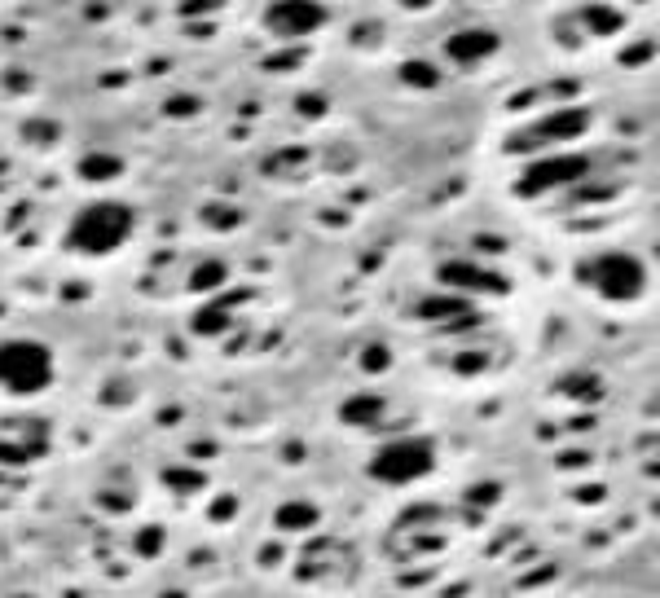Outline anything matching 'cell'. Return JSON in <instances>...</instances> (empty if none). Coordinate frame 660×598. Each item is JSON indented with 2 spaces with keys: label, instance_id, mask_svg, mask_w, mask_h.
<instances>
[{
  "label": "cell",
  "instance_id": "obj_6",
  "mask_svg": "<svg viewBox=\"0 0 660 598\" xmlns=\"http://www.w3.org/2000/svg\"><path fill=\"white\" fill-rule=\"evenodd\" d=\"M590 124V110H581V106H568V110H555V115H546V119H537L533 128H524L520 137L511 141L515 150H542V146H559V141H572V137H581Z\"/></svg>",
  "mask_w": 660,
  "mask_h": 598
},
{
  "label": "cell",
  "instance_id": "obj_19",
  "mask_svg": "<svg viewBox=\"0 0 660 598\" xmlns=\"http://www.w3.org/2000/svg\"><path fill=\"white\" fill-rule=\"evenodd\" d=\"M361 365H366L370 374H379L383 365H388V352H383V348H366V352H361Z\"/></svg>",
  "mask_w": 660,
  "mask_h": 598
},
{
  "label": "cell",
  "instance_id": "obj_2",
  "mask_svg": "<svg viewBox=\"0 0 660 598\" xmlns=\"http://www.w3.org/2000/svg\"><path fill=\"white\" fill-rule=\"evenodd\" d=\"M436 467V449L427 436H396L370 453L366 475L379 484H414Z\"/></svg>",
  "mask_w": 660,
  "mask_h": 598
},
{
  "label": "cell",
  "instance_id": "obj_1",
  "mask_svg": "<svg viewBox=\"0 0 660 598\" xmlns=\"http://www.w3.org/2000/svg\"><path fill=\"white\" fill-rule=\"evenodd\" d=\"M132 225H137V216H132L128 203H119V198H97V203H88L71 216L66 247L80 251V256H110V251H119L132 238Z\"/></svg>",
  "mask_w": 660,
  "mask_h": 598
},
{
  "label": "cell",
  "instance_id": "obj_20",
  "mask_svg": "<svg viewBox=\"0 0 660 598\" xmlns=\"http://www.w3.org/2000/svg\"><path fill=\"white\" fill-rule=\"evenodd\" d=\"M647 49H652V44H647V40H643V44H630V49H625V58H621V62H625V66L643 62V58H647Z\"/></svg>",
  "mask_w": 660,
  "mask_h": 598
},
{
  "label": "cell",
  "instance_id": "obj_12",
  "mask_svg": "<svg viewBox=\"0 0 660 598\" xmlns=\"http://www.w3.org/2000/svg\"><path fill=\"white\" fill-rule=\"evenodd\" d=\"M396 75H401L405 88H436V84H440V71H436L432 62H423V58L401 62V71H396Z\"/></svg>",
  "mask_w": 660,
  "mask_h": 598
},
{
  "label": "cell",
  "instance_id": "obj_17",
  "mask_svg": "<svg viewBox=\"0 0 660 598\" xmlns=\"http://www.w3.org/2000/svg\"><path fill=\"white\" fill-rule=\"evenodd\" d=\"M220 282H225V264H203V269L190 273V291H212Z\"/></svg>",
  "mask_w": 660,
  "mask_h": 598
},
{
  "label": "cell",
  "instance_id": "obj_15",
  "mask_svg": "<svg viewBox=\"0 0 660 598\" xmlns=\"http://www.w3.org/2000/svg\"><path fill=\"white\" fill-rule=\"evenodd\" d=\"M581 18H586V27L594 31V36H612V31H621V14H616V9L590 5V9H581Z\"/></svg>",
  "mask_w": 660,
  "mask_h": 598
},
{
  "label": "cell",
  "instance_id": "obj_21",
  "mask_svg": "<svg viewBox=\"0 0 660 598\" xmlns=\"http://www.w3.org/2000/svg\"><path fill=\"white\" fill-rule=\"evenodd\" d=\"M401 5H405V9H427L432 0H401Z\"/></svg>",
  "mask_w": 660,
  "mask_h": 598
},
{
  "label": "cell",
  "instance_id": "obj_14",
  "mask_svg": "<svg viewBox=\"0 0 660 598\" xmlns=\"http://www.w3.org/2000/svg\"><path fill=\"white\" fill-rule=\"evenodd\" d=\"M313 524H317L313 502H286L278 511V528H313Z\"/></svg>",
  "mask_w": 660,
  "mask_h": 598
},
{
  "label": "cell",
  "instance_id": "obj_13",
  "mask_svg": "<svg viewBox=\"0 0 660 598\" xmlns=\"http://www.w3.org/2000/svg\"><path fill=\"white\" fill-rule=\"evenodd\" d=\"M418 313L432 321H445V317H467L471 308H467V295H440V299H427Z\"/></svg>",
  "mask_w": 660,
  "mask_h": 598
},
{
  "label": "cell",
  "instance_id": "obj_9",
  "mask_svg": "<svg viewBox=\"0 0 660 598\" xmlns=\"http://www.w3.org/2000/svg\"><path fill=\"white\" fill-rule=\"evenodd\" d=\"M440 282H449V286H462V291H506V282L498 278V273H484L480 264H445L440 269Z\"/></svg>",
  "mask_w": 660,
  "mask_h": 598
},
{
  "label": "cell",
  "instance_id": "obj_16",
  "mask_svg": "<svg viewBox=\"0 0 660 598\" xmlns=\"http://www.w3.org/2000/svg\"><path fill=\"white\" fill-rule=\"evenodd\" d=\"M225 326H229V313L220 308V299H212V304H207L203 313L194 317V330H198V335H216V330H225Z\"/></svg>",
  "mask_w": 660,
  "mask_h": 598
},
{
  "label": "cell",
  "instance_id": "obj_18",
  "mask_svg": "<svg viewBox=\"0 0 660 598\" xmlns=\"http://www.w3.org/2000/svg\"><path fill=\"white\" fill-rule=\"evenodd\" d=\"M27 458H31V453L22 449V445H14V440L5 445V440H0V462H5V467H22Z\"/></svg>",
  "mask_w": 660,
  "mask_h": 598
},
{
  "label": "cell",
  "instance_id": "obj_3",
  "mask_svg": "<svg viewBox=\"0 0 660 598\" xmlns=\"http://www.w3.org/2000/svg\"><path fill=\"white\" fill-rule=\"evenodd\" d=\"M53 383V352L36 339H0V387L14 396H36Z\"/></svg>",
  "mask_w": 660,
  "mask_h": 598
},
{
  "label": "cell",
  "instance_id": "obj_10",
  "mask_svg": "<svg viewBox=\"0 0 660 598\" xmlns=\"http://www.w3.org/2000/svg\"><path fill=\"white\" fill-rule=\"evenodd\" d=\"M383 414H388L383 396H348L344 409H339V418H344L348 427H379Z\"/></svg>",
  "mask_w": 660,
  "mask_h": 598
},
{
  "label": "cell",
  "instance_id": "obj_11",
  "mask_svg": "<svg viewBox=\"0 0 660 598\" xmlns=\"http://www.w3.org/2000/svg\"><path fill=\"white\" fill-rule=\"evenodd\" d=\"M80 181H115L119 172H124V163L115 159V154H88V159H80Z\"/></svg>",
  "mask_w": 660,
  "mask_h": 598
},
{
  "label": "cell",
  "instance_id": "obj_8",
  "mask_svg": "<svg viewBox=\"0 0 660 598\" xmlns=\"http://www.w3.org/2000/svg\"><path fill=\"white\" fill-rule=\"evenodd\" d=\"M445 53L454 62H484L489 53H498V36L484 27H467V31H454V36L445 40Z\"/></svg>",
  "mask_w": 660,
  "mask_h": 598
},
{
  "label": "cell",
  "instance_id": "obj_4",
  "mask_svg": "<svg viewBox=\"0 0 660 598\" xmlns=\"http://www.w3.org/2000/svg\"><path fill=\"white\" fill-rule=\"evenodd\" d=\"M581 278H586L603 299H612V304H625V299H634L647 286L643 264H638L634 256H625V251H608V256L590 260Z\"/></svg>",
  "mask_w": 660,
  "mask_h": 598
},
{
  "label": "cell",
  "instance_id": "obj_22",
  "mask_svg": "<svg viewBox=\"0 0 660 598\" xmlns=\"http://www.w3.org/2000/svg\"><path fill=\"white\" fill-rule=\"evenodd\" d=\"M9 598H36V594H9Z\"/></svg>",
  "mask_w": 660,
  "mask_h": 598
},
{
  "label": "cell",
  "instance_id": "obj_7",
  "mask_svg": "<svg viewBox=\"0 0 660 598\" xmlns=\"http://www.w3.org/2000/svg\"><path fill=\"white\" fill-rule=\"evenodd\" d=\"M590 172V159H533L520 176V194H550L559 185H572Z\"/></svg>",
  "mask_w": 660,
  "mask_h": 598
},
{
  "label": "cell",
  "instance_id": "obj_5",
  "mask_svg": "<svg viewBox=\"0 0 660 598\" xmlns=\"http://www.w3.org/2000/svg\"><path fill=\"white\" fill-rule=\"evenodd\" d=\"M326 22V5L322 0H273L264 9V27L282 40H304L313 36L317 27Z\"/></svg>",
  "mask_w": 660,
  "mask_h": 598
}]
</instances>
